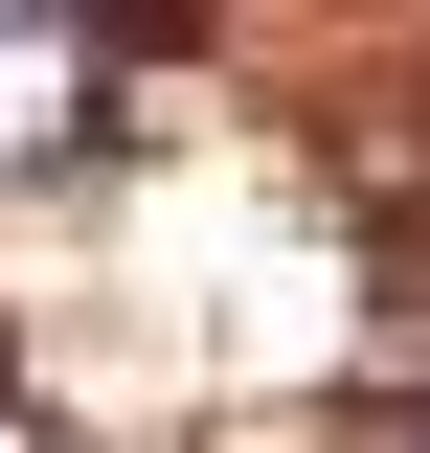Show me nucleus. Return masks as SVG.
<instances>
[{
	"label": "nucleus",
	"instance_id": "f257e3e1",
	"mask_svg": "<svg viewBox=\"0 0 430 453\" xmlns=\"http://www.w3.org/2000/svg\"><path fill=\"white\" fill-rule=\"evenodd\" d=\"M385 453H430V431H385Z\"/></svg>",
	"mask_w": 430,
	"mask_h": 453
}]
</instances>
